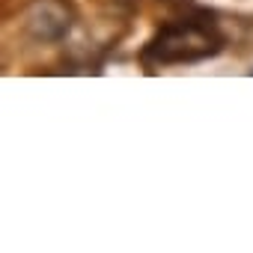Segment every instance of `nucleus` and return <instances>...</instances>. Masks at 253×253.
Here are the masks:
<instances>
[{
  "label": "nucleus",
  "instance_id": "nucleus-1",
  "mask_svg": "<svg viewBox=\"0 0 253 253\" xmlns=\"http://www.w3.org/2000/svg\"><path fill=\"white\" fill-rule=\"evenodd\" d=\"M220 48H223L220 30L214 27V21H209L206 12H197V15H188L161 27L155 39L143 48V60L155 66L197 63V60L220 54Z\"/></svg>",
  "mask_w": 253,
  "mask_h": 253
},
{
  "label": "nucleus",
  "instance_id": "nucleus-2",
  "mask_svg": "<svg viewBox=\"0 0 253 253\" xmlns=\"http://www.w3.org/2000/svg\"><path fill=\"white\" fill-rule=\"evenodd\" d=\"M27 27L36 39H60L69 30V9L60 0H39L27 12Z\"/></svg>",
  "mask_w": 253,
  "mask_h": 253
}]
</instances>
